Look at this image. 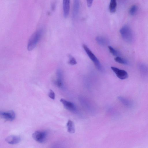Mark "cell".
<instances>
[{"mask_svg":"<svg viewBox=\"0 0 148 148\" xmlns=\"http://www.w3.org/2000/svg\"><path fill=\"white\" fill-rule=\"evenodd\" d=\"M120 32L125 41L129 43L132 42L134 36L132 30L129 26L127 25L123 26L120 29Z\"/></svg>","mask_w":148,"mask_h":148,"instance_id":"obj_2","label":"cell"},{"mask_svg":"<svg viewBox=\"0 0 148 148\" xmlns=\"http://www.w3.org/2000/svg\"><path fill=\"white\" fill-rule=\"evenodd\" d=\"M96 40L100 45L105 46L108 44V41L106 38L101 36H98L96 37Z\"/></svg>","mask_w":148,"mask_h":148,"instance_id":"obj_12","label":"cell"},{"mask_svg":"<svg viewBox=\"0 0 148 148\" xmlns=\"http://www.w3.org/2000/svg\"><path fill=\"white\" fill-rule=\"evenodd\" d=\"M116 0H110L109 5V10L110 13H113L116 12Z\"/></svg>","mask_w":148,"mask_h":148,"instance_id":"obj_14","label":"cell"},{"mask_svg":"<svg viewBox=\"0 0 148 148\" xmlns=\"http://www.w3.org/2000/svg\"><path fill=\"white\" fill-rule=\"evenodd\" d=\"M60 101L66 109L73 112L76 111V106L73 103L63 98L61 99Z\"/></svg>","mask_w":148,"mask_h":148,"instance_id":"obj_8","label":"cell"},{"mask_svg":"<svg viewBox=\"0 0 148 148\" xmlns=\"http://www.w3.org/2000/svg\"><path fill=\"white\" fill-rule=\"evenodd\" d=\"M93 0H86L87 6L90 7L92 5Z\"/></svg>","mask_w":148,"mask_h":148,"instance_id":"obj_22","label":"cell"},{"mask_svg":"<svg viewBox=\"0 0 148 148\" xmlns=\"http://www.w3.org/2000/svg\"><path fill=\"white\" fill-rule=\"evenodd\" d=\"M140 71L144 74H146L148 72V69L145 65L143 64H140L139 65Z\"/></svg>","mask_w":148,"mask_h":148,"instance_id":"obj_19","label":"cell"},{"mask_svg":"<svg viewBox=\"0 0 148 148\" xmlns=\"http://www.w3.org/2000/svg\"><path fill=\"white\" fill-rule=\"evenodd\" d=\"M0 116L3 119L8 121H13L16 117L15 113L12 110L7 112H0Z\"/></svg>","mask_w":148,"mask_h":148,"instance_id":"obj_5","label":"cell"},{"mask_svg":"<svg viewBox=\"0 0 148 148\" xmlns=\"http://www.w3.org/2000/svg\"><path fill=\"white\" fill-rule=\"evenodd\" d=\"M83 47L89 58L93 62L98 70L100 72H103L104 71V68L100 62L99 60L89 48L85 44L83 45Z\"/></svg>","mask_w":148,"mask_h":148,"instance_id":"obj_3","label":"cell"},{"mask_svg":"<svg viewBox=\"0 0 148 148\" xmlns=\"http://www.w3.org/2000/svg\"><path fill=\"white\" fill-rule=\"evenodd\" d=\"M69 60L68 62V63L71 65H74L77 63V62L75 59L71 55L69 56Z\"/></svg>","mask_w":148,"mask_h":148,"instance_id":"obj_20","label":"cell"},{"mask_svg":"<svg viewBox=\"0 0 148 148\" xmlns=\"http://www.w3.org/2000/svg\"><path fill=\"white\" fill-rule=\"evenodd\" d=\"M108 48L110 52L114 56H119L120 55V52L117 50L115 49L111 46H108Z\"/></svg>","mask_w":148,"mask_h":148,"instance_id":"obj_17","label":"cell"},{"mask_svg":"<svg viewBox=\"0 0 148 148\" xmlns=\"http://www.w3.org/2000/svg\"><path fill=\"white\" fill-rule=\"evenodd\" d=\"M42 33V31L41 29L35 31L29 38L27 45V49L28 51L33 50L36 47L40 40Z\"/></svg>","mask_w":148,"mask_h":148,"instance_id":"obj_1","label":"cell"},{"mask_svg":"<svg viewBox=\"0 0 148 148\" xmlns=\"http://www.w3.org/2000/svg\"><path fill=\"white\" fill-rule=\"evenodd\" d=\"M70 8V0H63V9L64 16L66 18L69 15Z\"/></svg>","mask_w":148,"mask_h":148,"instance_id":"obj_11","label":"cell"},{"mask_svg":"<svg viewBox=\"0 0 148 148\" xmlns=\"http://www.w3.org/2000/svg\"><path fill=\"white\" fill-rule=\"evenodd\" d=\"M49 97L52 99H54L55 98V94L54 92L52 90L50 89L49 93Z\"/></svg>","mask_w":148,"mask_h":148,"instance_id":"obj_21","label":"cell"},{"mask_svg":"<svg viewBox=\"0 0 148 148\" xmlns=\"http://www.w3.org/2000/svg\"><path fill=\"white\" fill-rule=\"evenodd\" d=\"M111 69L115 73L116 76L121 79H124L127 78L128 76L127 72L124 70L120 69L113 66L111 67Z\"/></svg>","mask_w":148,"mask_h":148,"instance_id":"obj_6","label":"cell"},{"mask_svg":"<svg viewBox=\"0 0 148 148\" xmlns=\"http://www.w3.org/2000/svg\"><path fill=\"white\" fill-rule=\"evenodd\" d=\"M79 6V0H73L72 12V17L73 19L76 18L78 16Z\"/></svg>","mask_w":148,"mask_h":148,"instance_id":"obj_9","label":"cell"},{"mask_svg":"<svg viewBox=\"0 0 148 148\" xmlns=\"http://www.w3.org/2000/svg\"><path fill=\"white\" fill-rule=\"evenodd\" d=\"M47 136V132L44 130L36 131L32 135L33 139L36 141L40 143H44L46 140Z\"/></svg>","mask_w":148,"mask_h":148,"instance_id":"obj_4","label":"cell"},{"mask_svg":"<svg viewBox=\"0 0 148 148\" xmlns=\"http://www.w3.org/2000/svg\"><path fill=\"white\" fill-rule=\"evenodd\" d=\"M118 99L125 106L130 107L132 106L131 102L129 100L121 97H119Z\"/></svg>","mask_w":148,"mask_h":148,"instance_id":"obj_15","label":"cell"},{"mask_svg":"<svg viewBox=\"0 0 148 148\" xmlns=\"http://www.w3.org/2000/svg\"><path fill=\"white\" fill-rule=\"evenodd\" d=\"M56 78L54 81L56 86L60 88H62L63 87L64 84L63 79V75L61 70L58 69L56 72Z\"/></svg>","mask_w":148,"mask_h":148,"instance_id":"obj_7","label":"cell"},{"mask_svg":"<svg viewBox=\"0 0 148 148\" xmlns=\"http://www.w3.org/2000/svg\"><path fill=\"white\" fill-rule=\"evenodd\" d=\"M138 10V7L136 5L132 6L130 8L129 12L130 14L134 16L136 14Z\"/></svg>","mask_w":148,"mask_h":148,"instance_id":"obj_18","label":"cell"},{"mask_svg":"<svg viewBox=\"0 0 148 148\" xmlns=\"http://www.w3.org/2000/svg\"><path fill=\"white\" fill-rule=\"evenodd\" d=\"M5 140L8 144L14 145L19 143L21 140V138L18 136L10 135L7 137Z\"/></svg>","mask_w":148,"mask_h":148,"instance_id":"obj_10","label":"cell"},{"mask_svg":"<svg viewBox=\"0 0 148 148\" xmlns=\"http://www.w3.org/2000/svg\"><path fill=\"white\" fill-rule=\"evenodd\" d=\"M67 131L70 133L72 134L75 132V130L73 122L71 120H69L66 124Z\"/></svg>","mask_w":148,"mask_h":148,"instance_id":"obj_13","label":"cell"},{"mask_svg":"<svg viewBox=\"0 0 148 148\" xmlns=\"http://www.w3.org/2000/svg\"><path fill=\"white\" fill-rule=\"evenodd\" d=\"M115 60L117 62L124 65H128L129 62L120 56L116 57L114 58Z\"/></svg>","mask_w":148,"mask_h":148,"instance_id":"obj_16","label":"cell"}]
</instances>
